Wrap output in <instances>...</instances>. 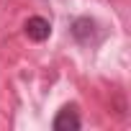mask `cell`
<instances>
[{
	"label": "cell",
	"mask_w": 131,
	"mask_h": 131,
	"mask_svg": "<svg viewBox=\"0 0 131 131\" xmlns=\"http://www.w3.org/2000/svg\"><path fill=\"white\" fill-rule=\"evenodd\" d=\"M51 126H54V131H77L80 128V118H77L75 108H62Z\"/></svg>",
	"instance_id": "7a4b0ae2"
},
{
	"label": "cell",
	"mask_w": 131,
	"mask_h": 131,
	"mask_svg": "<svg viewBox=\"0 0 131 131\" xmlns=\"http://www.w3.org/2000/svg\"><path fill=\"white\" fill-rule=\"evenodd\" d=\"M49 34H51V26H49V21H46V18L34 16V18H28V21H26V36H28L31 41H46V39H49Z\"/></svg>",
	"instance_id": "6da1fadb"
},
{
	"label": "cell",
	"mask_w": 131,
	"mask_h": 131,
	"mask_svg": "<svg viewBox=\"0 0 131 131\" xmlns=\"http://www.w3.org/2000/svg\"><path fill=\"white\" fill-rule=\"evenodd\" d=\"M75 36L77 39H88V36H93V21H88V18H80V21H75Z\"/></svg>",
	"instance_id": "3957f363"
}]
</instances>
